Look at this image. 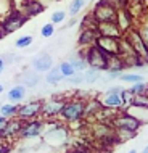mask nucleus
<instances>
[{"instance_id":"obj_5","label":"nucleus","mask_w":148,"mask_h":153,"mask_svg":"<svg viewBox=\"0 0 148 153\" xmlns=\"http://www.w3.org/2000/svg\"><path fill=\"white\" fill-rule=\"evenodd\" d=\"M118 55L122 58L126 68H140V69H143L147 66L145 61L135 53V50L132 48V45H130V42L127 40L126 36L119 37V52H118Z\"/></svg>"},{"instance_id":"obj_11","label":"nucleus","mask_w":148,"mask_h":153,"mask_svg":"<svg viewBox=\"0 0 148 153\" xmlns=\"http://www.w3.org/2000/svg\"><path fill=\"white\" fill-rule=\"evenodd\" d=\"M124 36L127 37V40L130 42V45H132V48L135 50V53H137V55L148 65V45L145 44V40L142 39L138 29H137V27H132V29H130L129 32H126Z\"/></svg>"},{"instance_id":"obj_37","label":"nucleus","mask_w":148,"mask_h":153,"mask_svg":"<svg viewBox=\"0 0 148 153\" xmlns=\"http://www.w3.org/2000/svg\"><path fill=\"white\" fill-rule=\"evenodd\" d=\"M40 34H42V37H45V39L52 37L53 34H55V24H53V23L44 24V26L40 27Z\"/></svg>"},{"instance_id":"obj_31","label":"nucleus","mask_w":148,"mask_h":153,"mask_svg":"<svg viewBox=\"0 0 148 153\" xmlns=\"http://www.w3.org/2000/svg\"><path fill=\"white\" fill-rule=\"evenodd\" d=\"M119 79L122 82H127V84H135V82H142L145 81V77H143V74H137V73H126L122 71L121 76H119Z\"/></svg>"},{"instance_id":"obj_48","label":"nucleus","mask_w":148,"mask_h":153,"mask_svg":"<svg viewBox=\"0 0 148 153\" xmlns=\"http://www.w3.org/2000/svg\"><path fill=\"white\" fill-rule=\"evenodd\" d=\"M5 37V34H3V31H2V27H0V39H3Z\"/></svg>"},{"instance_id":"obj_28","label":"nucleus","mask_w":148,"mask_h":153,"mask_svg":"<svg viewBox=\"0 0 148 153\" xmlns=\"http://www.w3.org/2000/svg\"><path fill=\"white\" fill-rule=\"evenodd\" d=\"M126 69V65L122 58L119 55H113V56H108V69L106 71H119L122 73Z\"/></svg>"},{"instance_id":"obj_4","label":"nucleus","mask_w":148,"mask_h":153,"mask_svg":"<svg viewBox=\"0 0 148 153\" xmlns=\"http://www.w3.org/2000/svg\"><path fill=\"white\" fill-rule=\"evenodd\" d=\"M84 108H85V100H81V98H76V97L68 98L60 113L61 121L69 124L73 121L84 119Z\"/></svg>"},{"instance_id":"obj_16","label":"nucleus","mask_w":148,"mask_h":153,"mask_svg":"<svg viewBox=\"0 0 148 153\" xmlns=\"http://www.w3.org/2000/svg\"><path fill=\"white\" fill-rule=\"evenodd\" d=\"M52 66H53V58L47 52H42V53H39V55H36L34 60H32V63H31V68L39 74L47 73Z\"/></svg>"},{"instance_id":"obj_29","label":"nucleus","mask_w":148,"mask_h":153,"mask_svg":"<svg viewBox=\"0 0 148 153\" xmlns=\"http://www.w3.org/2000/svg\"><path fill=\"white\" fill-rule=\"evenodd\" d=\"M130 105L134 108H142V110H148V94H135L132 97Z\"/></svg>"},{"instance_id":"obj_22","label":"nucleus","mask_w":148,"mask_h":153,"mask_svg":"<svg viewBox=\"0 0 148 153\" xmlns=\"http://www.w3.org/2000/svg\"><path fill=\"white\" fill-rule=\"evenodd\" d=\"M8 100L11 103H21L24 98H26V87L23 84H16L15 87H11L7 94Z\"/></svg>"},{"instance_id":"obj_6","label":"nucleus","mask_w":148,"mask_h":153,"mask_svg":"<svg viewBox=\"0 0 148 153\" xmlns=\"http://www.w3.org/2000/svg\"><path fill=\"white\" fill-rule=\"evenodd\" d=\"M44 127H45V121L42 118H34V119H27V121H21V127H19L18 137L23 139V140L37 139L44 134Z\"/></svg>"},{"instance_id":"obj_7","label":"nucleus","mask_w":148,"mask_h":153,"mask_svg":"<svg viewBox=\"0 0 148 153\" xmlns=\"http://www.w3.org/2000/svg\"><path fill=\"white\" fill-rule=\"evenodd\" d=\"M66 98L64 97H50L47 100H42V108H40V118L44 121L48 119H56L60 116L61 110L64 106Z\"/></svg>"},{"instance_id":"obj_46","label":"nucleus","mask_w":148,"mask_h":153,"mask_svg":"<svg viewBox=\"0 0 148 153\" xmlns=\"http://www.w3.org/2000/svg\"><path fill=\"white\" fill-rule=\"evenodd\" d=\"M5 123H7V118H3L2 114H0V131L3 129V126H5Z\"/></svg>"},{"instance_id":"obj_21","label":"nucleus","mask_w":148,"mask_h":153,"mask_svg":"<svg viewBox=\"0 0 148 153\" xmlns=\"http://www.w3.org/2000/svg\"><path fill=\"white\" fill-rule=\"evenodd\" d=\"M98 37V32L97 29H81V34H79V40L77 44L81 47H89V45H93L95 44Z\"/></svg>"},{"instance_id":"obj_52","label":"nucleus","mask_w":148,"mask_h":153,"mask_svg":"<svg viewBox=\"0 0 148 153\" xmlns=\"http://www.w3.org/2000/svg\"><path fill=\"white\" fill-rule=\"evenodd\" d=\"M127 153H137V150H129Z\"/></svg>"},{"instance_id":"obj_24","label":"nucleus","mask_w":148,"mask_h":153,"mask_svg":"<svg viewBox=\"0 0 148 153\" xmlns=\"http://www.w3.org/2000/svg\"><path fill=\"white\" fill-rule=\"evenodd\" d=\"M101 105L106 106V108H113V110H121V98H119V94H105L103 98H101Z\"/></svg>"},{"instance_id":"obj_8","label":"nucleus","mask_w":148,"mask_h":153,"mask_svg":"<svg viewBox=\"0 0 148 153\" xmlns=\"http://www.w3.org/2000/svg\"><path fill=\"white\" fill-rule=\"evenodd\" d=\"M142 119H138L137 116H134L129 111H119V113L111 119V126L114 129L118 127H124V129H130V131H138L142 127Z\"/></svg>"},{"instance_id":"obj_43","label":"nucleus","mask_w":148,"mask_h":153,"mask_svg":"<svg viewBox=\"0 0 148 153\" xmlns=\"http://www.w3.org/2000/svg\"><path fill=\"white\" fill-rule=\"evenodd\" d=\"M106 74H108V79H119V76H121L119 71H106Z\"/></svg>"},{"instance_id":"obj_40","label":"nucleus","mask_w":148,"mask_h":153,"mask_svg":"<svg viewBox=\"0 0 148 153\" xmlns=\"http://www.w3.org/2000/svg\"><path fill=\"white\" fill-rule=\"evenodd\" d=\"M105 2H108L110 5H113L114 8H122V7H127V0H105Z\"/></svg>"},{"instance_id":"obj_30","label":"nucleus","mask_w":148,"mask_h":153,"mask_svg":"<svg viewBox=\"0 0 148 153\" xmlns=\"http://www.w3.org/2000/svg\"><path fill=\"white\" fill-rule=\"evenodd\" d=\"M82 77H84V84H95L100 79V71L93 68H87L82 71Z\"/></svg>"},{"instance_id":"obj_47","label":"nucleus","mask_w":148,"mask_h":153,"mask_svg":"<svg viewBox=\"0 0 148 153\" xmlns=\"http://www.w3.org/2000/svg\"><path fill=\"white\" fill-rule=\"evenodd\" d=\"M0 69H5V61H3V56H0Z\"/></svg>"},{"instance_id":"obj_27","label":"nucleus","mask_w":148,"mask_h":153,"mask_svg":"<svg viewBox=\"0 0 148 153\" xmlns=\"http://www.w3.org/2000/svg\"><path fill=\"white\" fill-rule=\"evenodd\" d=\"M16 113H18V105L16 103H0V114L3 118L10 119V118H16Z\"/></svg>"},{"instance_id":"obj_38","label":"nucleus","mask_w":148,"mask_h":153,"mask_svg":"<svg viewBox=\"0 0 148 153\" xmlns=\"http://www.w3.org/2000/svg\"><path fill=\"white\" fill-rule=\"evenodd\" d=\"M71 85H81V84H84V77H82V73H74L73 76H69V77H64Z\"/></svg>"},{"instance_id":"obj_13","label":"nucleus","mask_w":148,"mask_h":153,"mask_svg":"<svg viewBox=\"0 0 148 153\" xmlns=\"http://www.w3.org/2000/svg\"><path fill=\"white\" fill-rule=\"evenodd\" d=\"M101 52L105 53L106 56H113L118 55L119 52V39H114V37H108V36H98L95 44Z\"/></svg>"},{"instance_id":"obj_25","label":"nucleus","mask_w":148,"mask_h":153,"mask_svg":"<svg viewBox=\"0 0 148 153\" xmlns=\"http://www.w3.org/2000/svg\"><path fill=\"white\" fill-rule=\"evenodd\" d=\"M68 61L71 63V66L74 68L76 73H82L84 69H87V63H85V58L81 55V53H71L68 56Z\"/></svg>"},{"instance_id":"obj_17","label":"nucleus","mask_w":148,"mask_h":153,"mask_svg":"<svg viewBox=\"0 0 148 153\" xmlns=\"http://www.w3.org/2000/svg\"><path fill=\"white\" fill-rule=\"evenodd\" d=\"M101 106L103 105H101L100 98H97V97L87 98V100H85V108H84V119L89 124L93 123L97 118V114H98V111L101 110Z\"/></svg>"},{"instance_id":"obj_19","label":"nucleus","mask_w":148,"mask_h":153,"mask_svg":"<svg viewBox=\"0 0 148 153\" xmlns=\"http://www.w3.org/2000/svg\"><path fill=\"white\" fill-rule=\"evenodd\" d=\"M39 82H40V76H39V73L34 71V69H24V71L19 74V84H23L26 89L37 87Z\"/></svg>"},{"instance_id":"obj_34","label":"nucleus","mask_w":148,"mask_h":153,"mask_svg":"<svg viewBox=\"0 0 148 153\" xmlns=\"http://www.w3.org/2000/svg\"><path fill=\"white\" fill-rule=\"evenodd\" d=\"M32 42H34V37L29 36V34H26V36H21V37L16 39L15 47L16 48H27L29 45H32Z\"/></svg>"},{"instance_id":"obj_2","label":"nucleus","mask_w":148,"mask_h":153,"mask_svg":"<svg viewBox=\"0 0 148 153\" xmlns=\"http://www.w3.org/2000/svg\"><path fill=\"white\" fill-rule=\"evenodd\" d=\"M90 137L93 142H100L101 145L113 147L116 145V135H114V127L110 123L103 121H93L90 123Z\"/></svg>"},{"instance_id":"obj_41","label":"nucleus","mask_w":148,"mask_h":153,"mask_svg":"<svg viewBox=\"0 0 148 153\" xmlns=\"http://www.w3.org/2000/svg\"><path fill=\"white\" fill-rule=\"evenodd\" d=\"M27 0H11V5H13V10L16 11H21V8L26 5Z\"/></svg>"},{"instance_id":"obj_14","label":"nucleus","mask_w":148,"mask_h":153,"mask_svg":"<svg viewBox=\"0 0 148 153\" xmlns=\"http://www.w3.org/2000/svg\"><path fill=\"white\" fill-rule=\"evenodd\" d=\"M114 23L118 24V27H119V31L122 32V36H124L126 32H129V31L134 27V24H135L134 19H132V16H130V13L127 11L126 7L118 8L116 18H114Z\"/></svg>"},{"instance_id":"obj_44","label":"nucleus","mask_w":148,"mask_h":153,"mask_svg":"<svg viewBox=\"0 0 148 153\" xmlns=\"http://www.w3.org/2000/svg\"><path fill=\"white\" fill-rule=\"evenodd\" d=\"M68 153H93L92 150H87V148H73Z\"/></svg>"},{"instance_id":"obj_54","label":"nucleus","mask_w":148,"mask_h":153,"mask_svg":"<svg viewBox=\"0 0 148 153\" xmlns=\"http://www.w3.org/2000/svg\"><path fill=\"white\" fill-rule=\"evenodd\" d=\"M3 71H5V69H0V74H2V73H3Z\"/></svg>"},{"instance_id":"obj_26","label":"nucleus","mask_w":148,"mask_h":153,"mask_svg":"<svg viewBox=\"0 0 148 153\" xmlns=\"http://www.w3.org/2000/svg\"><path fill=\"white\" fill-rule=\"evenodd\" d=\"M114 135H116V142L118 143H126L129 140H132L137 135V131H130V129H124V127H118L114 129Z\"/></svg>"},{"instance_id":"obj_12","label":"nucleus","mask_w":148,"mask_h":153,"mask_svg":"<svg viewBox=\"0 0 148 153\" xmlns=\"http://www.w3.org/2000/svg\"><path fill=\"white\" fill-rule=\"evenodd\" d=\"M40 108H42V100H31L27 103H23V105H18L16 118L21 121L40 118Z\"/></svg>"},{"instance_id":"obj_45","label":"nucleus","mask_w":148,"mask_h":153,"mask_svg":"<svg viewBox=\"0 0 148 153\" xmlns=\"http://www.w3.org/2000/svg\"><path fill=\"white\" fill-rule=\"evenodd\" d=\"M77 23V19H76V16H71V19H69V21L64 24V27L63 29H68V27H71V26H74V24Z\"/></svg>"},{"instance_id":"obj_20","label":"nucleus","mask_w":148,"mask_h":153,"mask_svg":"<svg viewBox=\"0 0 148 153\" xmlns=\"http://www.w3.org/2000/svg\"><path fill=\"white\" fill-rule=\"evenodd\" d=\"M44 11V5L37 0H27L26 5L21 8V13L26 16V18H32V16H37Z\"/></svg>"},{"instance_id":"obj_50","label":"nucleus","mask_w":148,"mask_h":153,"mask_svg":"<svg viewBox=\"0 0 148 153\" xmlns=\"http://www.w3.org/2000/svg\"><path fill=\"white\" fill-rule=\"evenodd\" d=\"M129 2H142V0H127V3Z\"/></svg>"},{"instance_id":"obj_18","label":"nucleus","mask_w":148,"mask_h":153,"mask_svg":"<svg viewBox=\"0 0 148 153\" xmlns=\"http://www.w3.org/2000/svg\"><path fill=\"white\" fill-rule=\"evenodd\" d=\"M97 32H98V36H108V37H114V39L122 37V32L119 31L118 24L114 21L98 23L97 24Z\"/></svg>"},{"instance_id":"obj_53","label":"nucleus","mask_w":148,"mask_h":153,"mask_svg":"<svg viewBox=\"0 0 148 153\" xmlns=\"http://www.w3.org/2000/svg\"><path fill=\"white\" fill-rule=\"evenodd\" d=\"M2 142H3V139H2V137H0V145H2Z\"/></svg>"},{"instance_id":"obj_3","label":"nucleus","mask_w":148,"mask_h":153,"mask_svg":"<svg viewBox=\"0 0 148 153\" xmlns=\"http://www.w3.org/2000/svg\"><path fill=\"white\" fill-rule=\"evenodd\" d=\"M81 55L85 58L87 68H93V69H97V71H100V73L108 69V56H106L97 45L82 47Z\"/></svg>"},{"instance_id":"obj_51","label":"nucleus","mask_w":148,"mask_h":153,"mask_svg":"<svg viewBox=\"0 0 148 153\" xmlns=\"http://www.w3.org/2000/svg\"><path fill=\"white\" fill-rule=\"evenodd\" d=\"M2 92H3V85L0 84V94H2Z\"/></svg>"},{"instance_id":"obj_9","label":"nucleus","mask_w":148,"mask_h":153,"mask_svg":"<svg viewBox=\"0 0 148 153\" xmlns=\"http://www.w3.org/2000/svg\"><path fill=\"white\" fill-rule=\"evenodd\" d=\"M116 8L113 5H110L108 2L105 0H97L95 2V7L92 10V18L95 19L97 23H106V21H114L116 18Z\"/></svg>"},{"instance_id":"obj_10","label":"nucleus","mask_w":148,"mask_h":153,"mask_svg":"<svg viewBox=\"0 0 148 153\" xmlns=\"http://www.w3.org/2000/svg\"><path fill=\"white\" fill-rule=\"evenodd\" d=\"M27 19H29V18H26L21 11L13 10L2 23H0V27H2V31H3V34H5V36L7 34H13V32H16L18 29H21L24 24H26Z\"/></svg>"},{"instance_id":"obj_23","label":"nucleus","mask_w":148,"mask_h":153,"mask_svg":"<svg viewBox=\"0 0 148 153\" xmlns=\"http://www.w3.org/2000/svg\"><path fill=\"white\" fill-rule=\"evenodd\" d=\"M63 74L60 73V68L58 66H52L47 73H45V82L48 85H58L61 81H63Z\"/></svg>"},{"instance_id":"obj_55","label":"nucleus","mask_w":148,"mask_h":153,"mask_svg":"<svg viewBox=\"0 0 148 153\" xmlns=\"http://www.w3.org/2000/svg\"><path fill=\"white\" fill-rule=\"evenodd\" d=\"M90 2H97V0H90Z\"/></svg>"},{"instance_id":"obj_36","label":"nucleus","mask_w":148,"mask_h":153,"mask_svg":"<svg viewBox=\"0 0 148 153\" xmlns=\"http://www.w3.org/2000/svg\"><path fill=\"white\" fill-rule=\"evenodd\" d=\"M64 19H66V11H63V10H56L50 16V23L53 24H61V23H64Z\"/></svg>"},{"instance_id":"obj_15","label":"nucleus","mask_w":148,"mask_h":153,"mask_svg":"<svg viewBox=\"0 0 148 153\" xmlns=\"http://www.w3.org/2000/svg\"><path fill=\"white\" fill-rule=\"evenodd\" d=\"M19 127H21V119H18V118L7 119L3 129L0 131V137H2L3 140H13V139H16V137H18V134H19Z\"/></svg>"},{"instance_id":"obj_35","label":"nucleus","mask_w":148,"mask_h":153,"mask_svg":"<svg viewBox=\"0 0 148 153\" xmlns=\"http://www.w3.org/2000/svg\"><path fill=\"white\" fill-rule=\"evenodd\" d=\"M58 68H60V73L63 74V77H69V76H73V74L76 73V71H74V68H73V66H71V63H69L68 60L61 61Z\"/></svg>"},{"instance_id":"obj_33","label":"nucleus","mask_w":148,"mask_h":153,"mask_svg":"<svg viewBox=\"0 0 148 153\" xmlns=\"http://www.w3.org/2000/svg\"><path fill=\"white\" fill-rule=\"evenodd\" d=\"M11 11H13L11 0H0V23H2Z\"/></svg>"},{"instance_id":"obj_39","label":"nucleus","mask_w":148,"mask_h":153,"mask_svg":"<svg viewBox=\"0 0 148 153\" xmlns=\"http://www.w3.org/2000/svg\"><path fill=\"white\" fill-rule=\"evenodd\" d=\"M137 29H138V32H140L142 39L145 40V44L148 45V23H142L140 27H137Z\"/></svg>"},{"instance_id":"obj_1","label":"nucleus","mask_w":148,"mask_h":153,"mask_svg":"<svg viewBox=\"0 0 148 153\" xmlns=\"http://www.w3.org/2000/svg\"><path fill=\"white\" fill-rule=\"evenodd\" d=\"M68 139H69V132L60 121H56V119H48V121H45L44 140H45L47 145H52V147L64 145V143L68 142Z\"/></svg>"},{"instance_id":"obj_32","label":"nucleus","mask_w":148,"mask_h":153,"mask_svg":"<svg viewBox=\"0 0 148 153\" xmlns=\"http://www.w3.org/2000/svg\"><path fill=\"white\" fill-rule=\"evenodd\" d=\"M85 5H87V0H73V2L69 3V16L79 15Z\"/></svg>"},{"instance_id":"obj_42","label":"nucleus","mask_w":148,"mask_h":153,"mask_svg":"<svg viewBox=\"0 0 148 153\" xmlns=\"http://www.w3.org/2000/svg\"><path fill=\"white\" fill-rule=\"evenodd\" d=\"M121 89H122L121 85H111V87L106 90L105 94H119V90H121Z\"/></svg>"},{"instance_id":"obj_49","label":"nucleus","mask_w":148,"mask_h":153,"mask_svg":"<svg viewBox=\"0 0 148 153\" xmlns=\"http://www.w3.org/2000/svg\"><path fill=\"white\" fill-rule=\"evenodd\" d=\"M142 153H148V145L145 147V148H143V150H142Z\"/></svg>"}]
</instances>
